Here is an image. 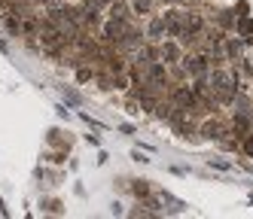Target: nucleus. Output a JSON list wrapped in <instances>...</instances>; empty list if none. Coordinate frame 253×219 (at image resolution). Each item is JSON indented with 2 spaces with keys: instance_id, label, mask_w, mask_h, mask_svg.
<instances>
[{
  "instance_id": "f257e3e1",
  "label": "nucleus",
  "mask_w": 253,
  "mask_h": 219,
  "mask_svg": "<svg viewBox=\"0 0 253 219\" xmlns=\"http://www.w3.org/2000/svg\"><path fill=\"white\" fill-rule=\"evenodd\" d=\"M180 61H183V67H186L189 76H205L208 67H211V58H208V55H202V52H195V55H183Z\"/></svg>"
},
{
  "instance_id": "f03ea898",
  "label": "nucleus",
  "mask_w": 253,
  "mask_h": 219,
  "mask_svg": "<svg viewBox=\"0 0 253 219\" xmlns=\"http://www.w3.org/2000/svg\"><path fill=\"white\" fill-rule=\"evenodd\" d=\"M162 22H165V34L174 36V40L186 31V28H183V9H168L165 15H162Z\"/></svg>"
},
{
  "instance_id": "7ed1b4c3",
  "label": "nucleus",
  "mask_w": 253,
  "mask_h": 219,
  "mask_svg": "<svg viewBox=\"0 0 253 219\" xmlns=\"http://www.w3.org/2000/svg\"><path fill=\"white\" fill-rule=\"evenodd\" d=\"M159 58L165 61V64H177L180 58H183V46H180L177 40H165V43H159Z\"/></svg>"
},
{
  "instance_id": "20e7f679",
  "label": "nucleus",
  "mask_w": 253,
  "mask_h": 219,
  "mask_svg": "<svg viewBox=\"0 0 253 219\" xmlns=\"http://www.w3.org/2000/svg\"><path fill=\"white\" fill-rule=\"evenodd\" d=\"M183 28L192 34H202L205 31V15L198 9H183Z\"/></svg>"
},
{
  "instance_id": "39448f33",
  "label": "nucleus",
  "mask_w": 253,
  "mask_h": 219,
  "mask_svg": "<svg viewBox=\"0 0 253 219\" xmlns=\"http://www.w3.org/2000/svg\"><path fill=\"white\" fill-rule=\"evenodd\" d=\"M198 134H205V137H211V140H220V137L226 134V128H223L220 119H208V122L198 125Z\"/></svg>"
},
{
  "instance_id": "423d86ee",
  "label": "nucleus",
  "mask_w": 253,
  "mask_h": 219,
  "mask_svg": "<svg viewBox=\"0 0 253 219\" xmlns=\"http://www.w3.org/2000/svg\"><path fill=\"white\" fill-rule=\"evenodd\" d=\"M143 36H147L150 43H159L162 36H165V22H162V18H153V22H150V28H147V34H143Z\"/></svg>"
},
{
  "instance_id": "0eeeda50",
  "label": "nucleus",
  "mask_w": 253,
  "mask_h": 219,
  "mask_svg": "<svg viewBox=\"0 0 253 219\" xmlns=\"http://www.w3.org/2000/svg\"><path fill=\"white\" fill-rule=\"evenodd\" d=\"M241 55V43L238 40H226V61H238Z\"/></svg>"
},
{
  "instance_id": "6e6552de",
  "label": "nucleus",
  "mask_w": 253,
  "mask_h": 219,
  "mask_svg": "<svg viewBox=\"0 0 253 219\" xmlns=\"http://www.w3.org/2000/svg\"><path fill=\"white\" fill-rule=\"evenodd\" d=\"M92 79H95V67L80 64V67H77V82H92Z\"/></svg>"
},
{
  "instance_id": "1a4fd4ad",
  "label": "nucleus",
  "mask_w": 253,
  "mask_h": 219,
  "mask_svg": "<svg viewBox=\"0 0 253 219\" xmlns=\"http://www.w3.org/2000/svg\"><path fill=\"white\" fill-rule=\"evenodd\" d=\"M235 28H238V34H253V18L250 15H238V25Z\"/></svg>"
},
{
  "instance_id": "9d476101",
  "label": "nucleus",
  "mask_w": 253,
  "mask_h": 219,
  "mask_svg": "<svg viewBox=\"0 0 253 219\" xmlns=\"http://www.w3.org/2000/svg\"><path fill=\"white\" fill-rule=\"evenodd\" d=\"M131 192H134L137 198H147V195H150V182H147V180H134Z\"/></svg>"
},
{
  "instance_id": "9b49d317",
  "label": "nucleus",
  "mask_w": 253,
  "mask_h": 219,
  "mask_svg": "<svg viewBox=\"0 0 253 219\" xmlns=\"http://www.w3.org/2000/svg\"><path fill=\"white\" fill-rule=\"evenodd\" d=\"M216 25H220V28H232V25H235L232 12H229V9H220V12H216Z\"/></svg>"
},
{
  "instance_id": "f8f14e48",
  "label": "nucleus",
  "mask_w": 253,
  "mask_h": 219,
  "mask_svg": "<svg viewBox=\"0 0 253 219\" xmlns=\"http://www.w3.org/2000/svg\"><path fill=\"white\" fill-rule=\"evenodd\" d=\"M241 149H244V152H247V155L253 158V131H250V134H247V137L241 140Z\"/></svg>"
},
{
  "instance_id": "ddd939ff",
  "label": "nucleus",
  "mask_w": 253,
  "mask_h": 219,
  "mask_svg": "<svg viewBox=\"0 0 253 219\" xmlns=\"http://www.w3.org/2000/svg\"><path fill=\"white\" fill-rule=\"evenodd\" d=\"M235 12H238V15H250V3H247V0H241V3L235 6Z\"/></svg>"
},
{
  "instance_id": "4468645a",
  "label": "nucleus",
  "mask_w": 253,
  "mask_h": 219,
  "mask_svg": "<svg viewBox=\"0 0 253 219\" xmlns=\"http://www.w3.org/2000/svg\"><path fill=\"white\" fill-rule=\"evenodd\" d=\"M88 3H92V6H98V9H107V6L113 3V0H88Z\"/></svg>"
},
{
  "instance_id": "2eb2a0df",
  "label": "nucleus",
  "mask_w": 253,
  "mask_h": 219,
  "mask_svg": "<svg viewBox=\"0 0 253 219\" xmlns=\"http://www.w3.org/2000/svg\"><path fill=\"white\" fill-rule=\"evenodd\" d=\"M162 3H186V0H162Z\"/></svg>"
}]
</instances>
